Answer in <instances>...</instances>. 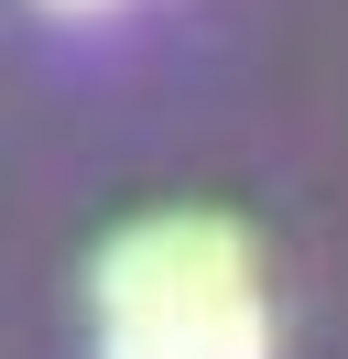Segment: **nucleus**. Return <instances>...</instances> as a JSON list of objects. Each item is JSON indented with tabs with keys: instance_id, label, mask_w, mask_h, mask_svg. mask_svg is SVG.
Here are the masks:
<instances>
[{
	"instance_id": "obj_1",
	"label": "nucleus",
	"mask_w": 348,
	"mask_h": 359,
	"mask_svg": "<svg viewBox=\"0 0 348 359\" xmlns=\"http://www.w3.org/2000/svg\"><path fill=\"white\" fill-rule=\"evenodd\" d=\"M98 294V327H142V316H185V305H229V294H261L250 283V240L207 207H174V218H142L98 250L87 272Z\"/></svg>"
},
{
	"instance_id": "obj_3",
	"label": "nucleus",
	"mask_w": 348,
	"mask_h": 359,
	"mask_svg": "<svg viewBox=\"0 0 348 359\" xmlns=\"http://www.w3.org/2000/svg\"><path fill=\"white\" fill-rule=\"evenodd\" d=\"M44 11H109V0H44Z\"/></svg>"
},
{
	"instance_id": "obj_2",
	"label": "nucleus",
	"mask_w": 348,
	"mask_h": 359,
	"mask_svg": "<svg viewBox=\"0 0 348 359\" xmlns=\"http://www.w3.org/2000/svg\"><path fill=\"white\" fill-rule=\"evenodd\" d=\"M98 359H272V305H261V294H229V305L98 327Z\"/></svg>"
}]
</instances>
